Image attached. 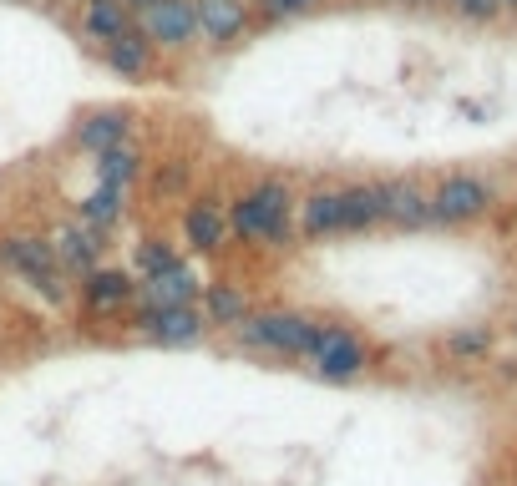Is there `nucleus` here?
Instances as JSON below:
<instances>
[{"label":"nucleus","mask_w":517,"mask_h":486,"mask_svg":"<svg viewBox=\"0 0 517 486\" xmlns=\"http://www.w3.org/2000/svg\"><path fill=\"white\" fill-rule=\"evenodd\" d=\"M294 188L284 178H259L229 203V238L264 243V249H294Z\"/></svg>","instance_id":"obj_1"},{"label":"nucleus","mask_w":517,"mask_h":486,"mask_svg":"<svg viewBox=\"0 0 517 486\" xmlns=\"http://www.w3.org/2000/svg\"><path fill=\"white\" fill-rule=\"evenodd\" d=\"M320 335H325V324L300 309H264V314H249L234 330V340L244 350H264V355H284V360H310Z\"/></svg>","instance_id":"obj_2"},{"label":"nucleus","mask_w":517,"mask_h":486,"mask_svg":"<svg viewBox=\"0 0 517 486\" xmlns=\"http://www.w3.org/2000/svg\"><path fill=\"white\" fill-rule=\"evenodd\" d=\"M0 264H6L11 274H21L36 294H46L51 304L66 299V269L56 264V249L31 233H11V238H0Z\"/></svg>","instance_id":"obj_3"},{"label":"nucleus","mask_w":517,"mask_h":486,"mask_svg":"<svg viewBox=\"0 0 517 486\" xmlns=\"http://www.w3.org/2000/svg\"><path fill=\"white\" fill-rule=\"evenodd\" d=\"M132 330L142 340H153L163 350H188L208 335V319L198 304H137L132 309Z\"/></svg>","instance_id":"obj_4"},{"label":"nucleus","mask_w":517,"mask_h":486,"mask_svg":"<svg viewBox=\"0 0 517 486\" xmlns=\"http://www.w3.org/2000/svg\"><path fill=\"white\" fill-rule=\"evenodd\" d=\"M492 213V183H482L477 173H447L431 188V223L441 228H462Z\"/></svg>","instance_id":"obj_5"},{"label":"nucleus","mask_w":517,"mask_h":486,"mask_svg":"<svg viewBox=\"0 0 517 486\" xmlns=\"http://www.w3.org/2000/svg\"><path fill=\"white\" fill-rule=\"evenodd\" d=\"M132 26L153 41V51H188L198 41L193 0H147V6L132 16Z\"/></svg>","instance_id":"obj_6"},{"label":"nucleus","mask_w":517,"mask_h":486,"mask_svg":"<svg viewBox=\"0 0 517 486\" xmlns=\"http://www.w3.org/2000/svg\"><path fill=\"white\" fill-rule=\"evenodd\" d=\"M365 365H371V350H365V340L355 330H345V324H325V335L310 355V370L315 380L325 385H350L365 375Z\"/></svg>","instance_id":"obj_7"},{"label":"nucleus","mask_w":517,"mask_h":486,"mask_svg":"<svg viewBox=\"0 0 517 486\" xmlns=\"http://www.w3.org/2000/svg\"><path fill=\"white\" fill-rule=\"evenodd\" d=\"M193 11H198V36L208 46H234L244 41L249 21H254V6L249 0H193Z\"/></svg>","instance_id":"obj_8"},{"label":"nucleus","mask_w":517,"mask_h":486,"mask_svg":"<svg viewBox=\"0 0 517 486\" xmlns=\"http://www.w3.org/2000/svg\"><path fill=\"white\" fill-rule=\"evenodd\" d=\"M77 299H82V309H92V314H122L132 299H137V279L127 274V269H92V274H82L77 279Z\"/></svg>","instance_id":"obj_9"},{"label":"nucleus","mask_w":517,"mask_h":486,"mask_svg":"<svg viewBox=\"0 0 517 486\" xmlns=\"http://www.w3.org/2000/svg\"><path fill=\"white\" fill-rule=\"evenodd\" d=\"M51 249H56V264H61L71 279H82V274H92V269L102 264V233L87 228L82 218H77V223H61L56 238H51Z\"/></svg>","instance_id":"obj_10"},{"label":"nucleus","mask_w":517,"mask_h":486,"mask_svg":"<svg viewBox=\"0 0 517 486\" xmlns=\"http://www.w3.org/2000/svg\"><path fill=\"white\" fill-rule=\"evenodd\" d=\"M183 243H188L193 254H218L229 243V208L213 203V198L188 203V213H183Z\"/></svg>","instance_id":"obj_11"},{"label":"nucleus","mask_w":517,"mask_h":486,"mask_svg":"<svg viewBox=\"0 0 517 486\" xmlns=\"http://www.w3.org/2000/svg\"><path fill=\"white\" fill-rule=\"evenodd\" d=\"M71 142H77L82 152H107L117 142H132V112L122 107H102V112H87L77 127H71Z\"/></svg>","instance_id":"obj_12"},{"label":"nucleus","mask_w":517,"mask_h":486,"mask_svg":"<svg viewBox=\"0 0 517 486\" xmlns=\"http://www.w3.org/2000/svg\"><path fill=\"white\" fill-rule=\"evenodd\" d=\"M198 309H203V319H208V330H239V324L254 314V309H249V294H244L239 284H229V279L203 284Z\"/></svg>","instance_id":"obj_13"},{"label":"nucleus","mask_w":517,"mask_h":486,"mask_svg":"<svg viewBox=\"0 0 517 486\" xmlns=\"http://www.w3.org/2000/svg\"><path fill=\"white\" fill-rule=\"evenodd\" d=\"M102 61H107L122 81H147V76H153L158 51H153V41H147V36L132 26V31H122L117 41H107V46H102Z\"/></svg>","instance_id":"obj_14"},{"label":"nucleus","mask_w":517,"mask_h":486,"mask_svg":"<svg viewBox=\"0 0 517 486\" xmlns=\"http://www.w3.org/2000/svg\"><path fill=\"white\" fill-rule=\"evenodd\" d=\"M381 193H386V223H396V228H426L431 223V193L421 183L386 178Z\"/></svg>","instance_id":"obj_15"},{"label":"nucleus","mask_w":517,"mask_h":486,"mask_svg":"<svg viewBox=\"0 0 517 486\" xmlns=\"http://www.w3.org/2000/svg\"><path fill=\"white\" fill-rule=\"evenodd\" d=\"M300 233L305 238H330L345 233V188H315L300 198Z\"/></svg>","instance_id":"obj_16"},{"label":"nucleus","mask_w":517,"mask_h":486,"mask_svg":"<svg viewBox=\"0 0 517 486\" xmlns=\"http://www.w3.org/2000/svg\"><path fill=\"white\" fill-rule=\"evenodd\" d=\"M198 294H203V279L188 264H173L168 274L137 284V304H198Z\"/></svg>","instance_id":"obj_17"},{"label":"nucleus","mask_w":517,"mask_h":486,"mask_svg":"<svg viewBox=\"0 0 517 486\" xmlns=\"http://www.w3.org/2000/svg\"><path fill=\"white\" fill-rule=\"evenodd\" d=\"M386 223V193L381 183H350L345 188V233H365Z\"/></svg>","instance_id":"obj_18"},{"label":"nucleus","mask_w":517,"mask_h":486,"mask_svg":"<svg viewBox=\"0 0 517 486\" xmlns=\"http://www.w3.org/2000/svg\"><path fill=\"white\" fill-rule=\"evenodd\" d=\"M92 173H97V183H107V188H122V193H127V188L142 178V152H137L132 142H117V147L97 152Z\"/></svg>","instance_id":"obj_19"},{"label":"nucleus","mask_w":517,"mask_h":486,"mask_svg":"<svg viewBox=\"0 0 517 486\" xmlns=\"http://www.w3.org/2000/svg\"><path fill=\"white\" fill-rule=\"evenodd\" d=\"M82 31H87L97 46H107V41H117L122 31H132V11L122 6V0H87V6H82Z\"/></svg>","instance_id":"obj_20"},{"label":"nucleus","mask_w":517,"mask_h":486,"mask_svg":"<svg viewBox=\"0 0 517 486\" xmlns=\"http://www.w3.org/2000/svg\"><path fill=\"white\" fill-rule=\"evenodd\" d=\"M122 213H127V193H122V188H107V183H97V193H87V198L77 203V218H82L87 228H97V233L117 228Z\"/></svg>","instance_id":"obj_21"},{"label":"nucleus","mask_w":517,"mask_h":486,"mask_svg":"<svg viewBox=\"0 0 517 486\" xmlns=\"http://www.w3.org/2000/svg\"><path fill=\"white\" fill-rule=\"evenodd\" d=\"M173 264H183V259H178V249H173L168 238H142V243H137V274H142V279L168 274Z\"/></svg>","instance_id":"obj_22"},{"label":"nucleus","mask_w":517,"mask_h":486,"mask_svg":"<svg viewBox=\"0 0 517 486\" xmlns=\"http://www.w3.org/2000/svg\"><path fill=\"white\" fill-rule=\"evenodd\" d=\"M447 350H452L457 360H487V355H492V330H487V324L457 330V335H447Z\"/></svg>","instance_id":"obj_23"},{"label":"nucleus","mask_w":517,"mask_h":486,"mask_svg":"<svg viewBox=\"0 0 517 486\" xmlns=\"http://www.w3.org/2000/svg\"><path fill=\"white\" fill-rule=\"evenodd\" d=\"M452 11L462 16V21H497V0H452Z\"/></svg>","instance_id":"obj_24"},{"label":"nucleus","mask_w":517,"mask_h":486,"mask_svg":"<svg viewBox=\"0 0 517 486\" xmlns=\"http://www.w3.org/2000/svg\"><path fill=\"white\" fill-rule=\"evenodd\" d=\"M183 183H188V162H173L168 173H158V178H153V188H158V193H178Z\"/></svg>","instance_id":"obj_25"},{"label":"nucleus","mask_w":517,"mask_h":486,"mask_svg":"<svg viewBox=\"0 0 517 486\" xmlns=\"http://www.w3.org/2000/svg\"><path fill=\"white\" fill-rule=\"evenodd\" d=\"M310 6H320V0H274L269 16H300V11H310Z\"/></svg>","instance_id":"obj_26"},{"label":"nucleus","mask_w":517,"mask_h":486,"mask_svg":"<svg viewBox=\"0 0 517 486\" xmlns=\"http://www.w3.org/2000/svg\"><path fill=\"white\" fill-rule=\"evenodd\" d=\"M122 6H127V11H132V16H137V11H142V6H147V0H122Z\"/></svg>","instance_id":"obj_27"},{"label":"nucleus","mask_w":517,"mask_h":486,"mask_svg":"<svg viewBox=\"0 0 517 486\" xmlns=\"http://www.w3.org/2000/svg\"><path fill=\"white\" fill-rule=\"evenodd\" d=\"M497 6H502V11H517V0H497Z\"/></svg>","instance_id":"obj_28"}]
</instances>
